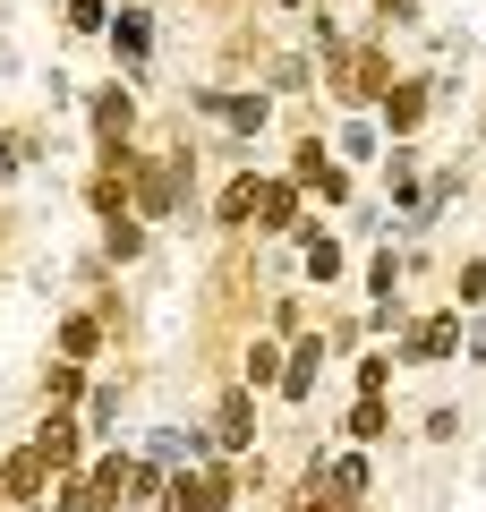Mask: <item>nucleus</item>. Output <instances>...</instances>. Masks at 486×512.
<instances>
[{"label": "nucleus", "instance_id": "2eb2a0df", "mask_svg": "<svg viewBox=\"0 0 486 512\" xmlns=\"http://www.w3.org/2000/svg\"><path fill=\"white\" fill-rule=\"evenodd\" d=\"M248 384H282V350L256 342V350H248Z\"/></svg>", "mask_w": 486, "mask_h": 512}, {"label": "nucleus", "instance_id": "423d86ee", "mask_svg": "<svg viewBox=\"0 0 486 512\" xmlns=\"http://www.w3.org/2000/svg\"><path fill=\"white\" fill-rule=\"evenodd\" d=\"M316 359H324V342H299V350H290V367H282V393H290V402L316 384Z\"/></svg>", "mask_w": 486, "mask_h": 512}, {"label": "nucleus", "instance_id": "39448f33", "mask_svg": "<svg viewBox=\"0 0 486 512\" xmlns=\"http://www.w3.org/2000/svg\"><path fill=\"white\" fill-rule=\"evenodd\" d=\"M205 111H222L231 128H256L265 120V94H205Z\"/></svg>", "mask_w": 486, "mask_h": 512}, {"label": "nucleus", "instance_id": "dca6fc26", "mask_svg": "<svg viewBox=\"0 0 486 512\" xmlns=\"http://www.w3.org/2000/svg\"><path fill=\"white\" fill-rule=\"evenodd\" d=\"M376 86H384V69H376V60L359 52V60H350V94H376Z\"/></svg>", "mask_w": 486, "mask_h": 512}, {"label": "nucleus", "instance_id": "4468645a", "mask_svg": "<svg viewBox=\"0 0 486 512\" xmlns=\"http://www.w3.org/2000/svg\"><path fill=\"white\" fill-rule=\"evenodd\" d=\"M60 350H69V359H94V325H86V316H69V325H60Z\"/></svg>", "mask_w": 486, "mask_h": 512}, {"label": "nucleus", "instance_id": "7ed1b4c3", "mask_svg": "<svg viewBox=\"0 0 486 512\" xmlns=\"http://www.w3.org/2000/svg\"><path fill=\"white\" fill-rule=\"evenodd\" d=\"M452 342H461V316H427L410 333V359H452Z\"/></svg>", "mask_w": 486, "mask_h": 512}, {"label": "nucleus", "instance_id": "ddd939ff", "mask_svg": "<svg viewBox=\"0 0 486 512\" xmlns=\"http://www.w3.org/2000/svg\"><path fill=\"white\" fill-rule=\"evenodd\" d=\"M307 274L333 282V274H342V248H333V239H307Z\"/></svg>", "mask_w": 486, "mask_h": 512}, {"label": "nucleus", "instance_id": "6e6552de", "mask_svg": "<svg viewBox=\"0 0 486 512\" xmlns=\"http://www.w3.org/2000/svg\"><path fill=\"white\" fill-rule=\"evenodd\" d=\"M299 188H324V197H342V171L324 163V146H299Z\"/></svg>", "mask_w": 486, "mask_h": 512}, {"label": "nucleus", "instance_id": "0eeeda50", "mask_svg": "<svg viewBox=\"0 0 486 512\" xmlns=\"http://www.w3.org/2000/svg\"><path fill=\"white\" fill-rule=\"evenodd\" d=\"M384 120H393V128H418V120H427V86H393V94H384Z\"/></svg>", "mask_w": 486, "mask_h": 512}, {"label": "nucleus", "instance_id": "9b49d317", "mask_svg": "<svg viewBox=\"0 0 486 512\" xmlns=\"http://www.w3.org/2000/svg\"><path fill=\"white\" fill-rule=\"evenodd\" d=\"M350 436H384V393H359V410H350Z\"/></svg>", "mask_w": 486, "mask_h": 512}, {"label": "nucleus", "instance_id": "f257e3e1", "mask_svg": "<svg viewBox=\"0 0 486 512\" xmlns=\"http://www.w3.org/2000/svg\"><path fill=\"white\" fill-rule=\"evenodd\" d=\"M0 487H9V495H26V504H35V495L52 487V461H43L35 444H26V453H9V461H0Z\"/></svg>", "mask_w": 486, "mask_h": 512}, {"label": "nucleus", "instance_id": "20e7f679", "mask_svg": "<svg viewBox=\"0 0 486 512\" xmlns=\"http://www.w3.org/2000/svg\"><path fill=\"white\" fill-rule=\"evenodd\" d=\"M290 222H299V197H290L282 180H273V188H256V231H290Z\"/></svg>", "mask_w": 486, "mask_h": 512}, {"label": "nucleus", "instance_id": "f03ea898", "mask_svg": "<svg viewBox=\"0 0 486 512\" xmlns=\"http://www.w3.org/2000/svg\"><path fill=\"white\" fill-rule=\"evenodd\" d=\"M214 444H222V453L256 444V410H248V393H222V410H214Z\"/></svg>", "mask_w": 486, "mask_h": 512}, {"label": "nucleus", "instance_id": "f8f14e48", "mask_svg": "<svg viewBox=\"0 0 486 512\" xmlns=\"http://www.w3.org/2000/svg\"><path fill=\"white\" fill-rule=\"evenodd\" d=\"M94 128H103V137H128V94H103V103H94Z\"/></svg>", "mask_w": 486, "mask_h": 512}, {"label": "nucleus", "instance_id": "1a4fd4ad", "mask_svg": "<svg viewBox=\"0 0 486 512\" xmlns=\"http://www.w3.org/2000/svg\"><path fill=\"white\" fill-rule=\"evenodd\" d=\"M35 453L52 461V470H69V461H77V427H69V419H52V427L35 436Z\"/></svg>", "mask_w": 486, "mask_h": 512}, {"label": "nucleus", "instance_id": "9d476101", "mask_svg": "<svg viewBox=\"0 0 486 512\" xmlns=\"http://www.w3.org/2000/svg\"><path fill=\"white\" fill-rule=\"evenodd\" d=\"M256 188L265 180H231L222 188V222H256Z\"/></svg>", "mask_w": 486, "mask_h": 512}]
</instances>
